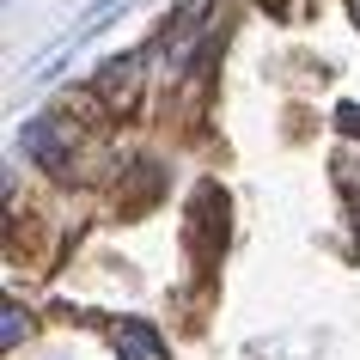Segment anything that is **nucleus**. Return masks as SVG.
Returning <instances> with one entry per match:
<instances>
[{
  "label": "nucleus",
  "instance_id": "1",
  "mask_svg": "<svg viewBox=\"0 0 360 360\" xmlns=\"http://www.w3.org/2000/svg\"><path fill=\"white\" fill-rule=\"evenodd\" d=\"M122 6H129V0H98L92 13H86V25H79V31H68V37H61L56 49H43V56H37V74H31V79H37V86H49V79H56L61 68H68V61H74L79 49H86V43L98 37V31H110Z\"/></svg>",
  "mask_w": 360,
  "mask_h": 360
},
{
  "label": "nucleus",
  "instance_id": "2",
  "mask_svg": "<svg viewBox=\"0 0 360 360\" xmlns=\"http://www.w3.org/2000/svg\"><path fill=\"white\" fill-rule=\"evenodd\" d=\"M116 354L122 360H165V342H159L153 323H122L116 330Z\"/></svg>",
  "mask_w": 360,
  "mask_h": 360
},
{
  "label": "nucleus",
  "instance_id": "3",
  "mask_svg": "<svg viewBox=\"0 0 360 360\" xmlns=\"http://www.w3.org/2000/svg\"><path fill=\"white\" fill-rule=\"evenodd\" d=\"M19 147H25V153H37L43 165H61V153H68V147H61V134H56V122H49V116H37V122H25V129H19Z\"/></svg>",
  "mask_w": 360,
  "mask_h": 360
},
{
  "label": "nucleus",
  "instance_id": "4",
  "mask_svg": "<svg viewBox=\"0 0 360 360\" xmlns=\"http://www.w3.org/2000/svg\"><path fill=\"white\" fill-rule=\"evenodd\" d=\"M134 68H141V56H110L104 61V79H98V86H104V98H122L134 86Z\"/></svg>",
  "mask_w": 360,
  "mask_h": 360
},
{
  "label": "nucleus",
  "instance_id": "5",
  "mask_svg": "<svg viewBox=\"0 0 360 360\" xmlns=\"http://www.w3.org/2000/svg\"><path fill=\"white\" fill-rule=\"evenodd\" d=\"M0 342H6V348H19V342H25V318H19V305H6V311H0Z\"/></svg>",
  "mask_w": 360,
  "mask_h": 360
},
{
  "label": "nucleus",
  "instance_id": "6",
  "mask_svg": "<svg viewBox=\"0 0 360 360\" xmlns=\"http://www.w3.org/2000/svg\"><path fill=\"white\" fill-rule=\"evenodd\" d=\"M263 6H287V0H263Z\"/></svg>",
  "mask_w": 360,
  "mask_h": 360
},
{
  "label": "nucleus",
  "instance_id": "7",
  "mask_svg": "<svg viewBox=\"0 0 360 360\" xmlns=\"http://www.w3.org/2000/svg\"><path fill=\"white\" fill-rule=\"evenodd\" d=\"M354 19H360V0H354Z\"/></svg>",
  "mask_w": 360,
  "mask_h": 360
}]
</instances>
